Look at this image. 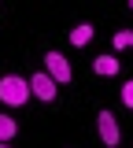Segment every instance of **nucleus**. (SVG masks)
I'll use <instances>...</instances> for the list:
<instances>
[{
    "instance_id": "obj_1",
    "label": "nucleus",
    "mask_w": 133,
    "mask_h": 148,
    "mask_svg": "<svg viewBox=\"0 0 133 148\" xmlns=\"http://www.w3.org/2000/svg\"><path fill=\"white\" fill-rule=\"evenodd\" d=\"M26 96H30V82L26 78H19V74H4L0 78V100L8 108H22Z\"/></svg>"
},
{
    "instance_id": "obj_2",
    "label": "nucleus",
    "mask_w": 133,
    "mask_h": 148,
    "mask_svg": "<svg viewBox=\"0 0 133 148\" xmlns=\"http://www.w3.org/2000/svg\"><path fill=\"white\" fill-rule=\"evenodd\" d=\"M96 130H100V141H104L107 148H115L118 141H122L118 122H115V115H111V111H100V115H96Z\"/></svg>"
},
{
    "instance_id": "obj_3",
    "label": "nucleus",
    "mask_w": 133,
    "mask_h": 148,
    "mask_svg": "<svg viewBox=\"0 0 133 148\" xmlns=\"http://www.w3.org/2000/svg\"><path fill=\"white\" fill-rule=\"evenodd\" d=\"M44 63H48V78H52L56 85H67V82L74 78V74H70V63H67L59 52H48V56H44Z\"/></svg>"
},
{
    "instance_id": "obj_4",
    "label": "nucleus",
    "mask_w": 133,
    "mask_h": 148,
    "mask_svg": "<svg viewBox=\"0 0 133 148\" xmlns=\"http://www.w3.org/2000/svg\"><path fill=\"white\" fill-rule=\"evenodd\" d=\"M30 92H33L37 100H48V104L56 100V82L48 78V71H41V74H33V78H30Z\"/></svg>"
},
{
    "instance_id": "obj_5",
    "label": "nucleus",
    "mask_w": 133,
    "mask_h": 148,
    "mask_svg": "<svg viewBox=\"0 0 133 148\" xmlns=\"http://www.w3.org/2000/svg\"><path fill=\"white\" fill-rule=\"evenodd\" d=\"M118 67H122V63H118L115 56H96V59H93V71H96V74H104V78L118 74Z\"/></svg>"
},
{
    "instance_id": "obj_6",
    "label": "nucleus",
    "mask_w": 133,
    "mask_h": 148,
    "mask_svg": "<svg viewBox=\"0 0 133 148\" xmlns=\"http://www.w3.org/2000/svg\"><path fill=\"white\" fill-rule=\"evenodd\" d=\"M89 41H93V26H89V22H78L74 30H70V45H78V48H85Z\"/></svg>"
},
{
    "instance_id": "obj_7",
    "label": "nucleus",
    "mask_w": 133,
    "mask_h": 148,
    "mask_svg": "<svg viewBox=\"0 0 133 148\" xmlns=\"http://www.w3.org/2000/svg\"><path fill=\"white\" fill-rule=\"evenodd\" d=\"M15 133H19V122L11 115H0V141H11Z\"/></svg>"
},
{
    "instance_id": "obj_8",
    "label": "nucleus",
    "mask_w": 133,
    "mask_h": 148,
    "mask_svg": "<svg viewBox=\"0 0 133 148\" xmlns=\"http://www.w3.org/2000/svg\"><path fill=\"white\" fill-rule=\"evenodd\" d=\"M126 48H133V30H118L115 34V52H126Z\"/></svg>"
},
{
    "instance_id": "obj_9",
    "label": "nucleus",
    "mask_w": 133,
    "mask_h": 148,
    "mask_svg": "<svg viewBox=\"0 0 133 148\" xmlns=\"http://www.w3.org/2000/svg\"><path fill=\"white\" fill-rule=\"evenodd\" d=\"M122 104H126V108H133V82H126V85H122Z\"/></svg>"
},
{
    "instance_id": "obj_10",
    "label": "nucleus",
    "mask_w": 133,
    "mask_h": 148,
    "mask_svg": "<svg viewBox=\"0 0 133 148\" xmlns=\"http://www.w3.org/2000/svg\"><path fill=\"white\" fill-rule=\"evenodd\" d=\"M0 148H11V145H8V141H0Z\"/></svg>"
},
{
    "instance_id": "obj_11",
    "label": "nucleus",
    "mask_w": 133,
    "mask_h": 148,
    "mask_svg": "<svg viewBox=\"0 0 133 148\" xmlns=\"http://www.w3.org/2000/svg\"><path fill=\"white\" fill-rule=\"evenodd\" d=\"M130 8H133V0H130Z\"/></svg>"
}]
</instances>
